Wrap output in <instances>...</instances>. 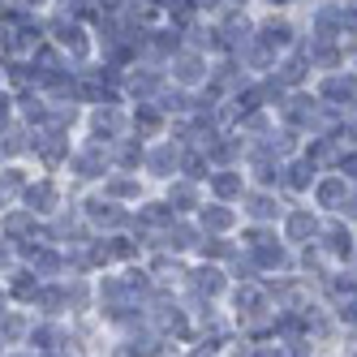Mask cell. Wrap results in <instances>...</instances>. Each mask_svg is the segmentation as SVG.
<instances>
[{
	"instance_id": "6da1fadb",
	"label": "cell",
	"mask_w": 357,
	"mask_h": 357,
	"mask_svg": "<svg viewBox=\"0 0 357 357\" xmlns=\"http://www.w3.org/2000/svg\"><path fill=\"white\" fill-rule=\"evenodd\" d=\"M43 39L52 43V47H61L73 69H82V65L95 61V31H91V22L86 17H73L61 5L43 9Z\"/></svg>"
},
{
	"instance_id": "7a4b0ae2",
	"label": "cell",
	"mask_w": 357,
	"mask_h": 357,
	"mask_svg": "<svg viewBox=\"0 0 357 357\" xmlns=\"http://www.w3.org/2000/svg\"><path fill=\"white\" fill-rule=\"evenodd\" d=\"M112 172V155H108V146H95V142H78L69 151V160H65V168H61V176H65V185L69 190H95L104 176Z\"/></svg>"
},
{
	"instance_id": "3957f363",
	"label": "cell",
	"mask_w": 357,
	"mask_h": 357,
	"mask_svg": "<svg viewBox=\"0 0 357 357\" xmlns=\"http://www.w3.org/2000/svg\"><path fill=\"white\" fill-rule=\"evenodd\" d=\"M69 202H73V190L65 185V176L35 168V176H31V185H26V194H22L17 207H26L35 220H52L61 207H69Z\"/></svg>"
},
{
	"instance_id": "277c9868",
	"label": "cell",
	"mask_w": 357,
	"mask_h": 357,
	"mask_svg": "<svg viewBox=\"0 0 357 357\" xmlns=\"http://www.w3.org/2000/svg\"><path fill=\"white\" fill-rule=\"evenodd\" d=\"M73 202H78V211H82V220H86V228L95 237L125 233L130 220H134V207H121V202H112L108 194H99V190H82Z\"/></svg>"
},
{
	"instance_id": "5b68a950",
	"label": "cell",
	"mask_w": 357,
	"mask_h": 357,
	"mask_svg": "<svg viewBox=\"0 0 357 357\" xmlns=\"http://www.w3.org/2000/svg\"><path fill=\"white\" fill-rule=\"evenodd\" d=\"M259 47H267V52L284 56L293 52V47L301 43V22L293 13H275V9H263L259 17H254V35H250Z\"/></svg>"
},
{
	"instance_id": "8992f818",
	"label": "cell",
	"mask_w": 357,
	"mask_h": 357,
	"mask_svg": "<svg viewBox=\"0 0 357 357\" xmlns=\"http://www.w3.org/2000/svg\"><path fill=\"white\" fill-rule=\"evenodd\" d=\"M164 86H168V69H164V65H146V61H134L130 69H125L121 95H125V104H155Z\"/></svg>"
},
{
	"instance_id": "52a82bcc",
	"label": "cell",
	"mask_w": 357,
	"mask_h": 357,
	"mask_svg": "<svg viewBox=\"0 0 357 357\" xmlns=\"http://www.w3.org/2000/svg\"><path fill=\"white\" fill-rule=\"evenodd\" d=\"M164 69H168V82H172V86H181V91H202V86H207V78H211V56L185 43Z\"/></svg>"
},
{
	"instance_id": "ba28073f",
	"label": "cell",
	"mask_w": 357,
	"mask_h": 357,
	"mask_svg": "<svg viewBox=\"0 0 357 357\" xmlns=\"http://www.w3.org/2000/svg\"><path fill=\"white\" fill-rule=\"evenodd\" d=\"M310 91L323 99V104L349 112V108L357 104V73H353L349 65H344V69H331V73H319V78L310 82Z\"/></svg>"
},
{
	"instance_id": "9c48e42d",
	"label": "cell",
	"mask_w": 357,
	"mask_h": 357,
	"mask_svg": "<svg viewBox=\"0 0 357 357\" xmlns=\"http://www.w3.org/2000/svg\"><path fill=\"white\" fill-rule=\"evenodd\" d=\"M319 233H323V215L314 207H284V215H280V237L293 250L319 241Z\"/></svg>"
},
{
	"instance_id": "30bf717a",
	"label": "cell",
	"mask_w": 357,
	"mask_h": 357,
	"mask_svg": "<svg viewBox=\"0 0 357 357\" xmlns=\"http://www.w3.org/2000/svg\"><path fill=\"white\" fill-rule=\"evenodd\" d=\"M194 224H198V233H202V237H233L237 228H241V211H237V207H228V202L207 198V202H202V207L194 211Z\"/></svg>"
},
{
	"instance_id": "8fae6325",
	"label": "cell",
	"mask_w": 357,
	"mask_h": 357,
	"mask_svg": "<svg viewBox=\"0 0 357 357\" xmlns=\"http://www.w3.org/2000/svg\"><path fill=\"white\" fill-rule=\"evenodd\" d=\"M176 172H181V142H172V138H155V142H146L142 176H155V181H172Z\"/></svg>"
},
{
	"instance_id": "7c38bea8",
	"label": "cell",
	"mask_w": 357,
	"mask_h": 357,
	"mask_svg": "<svg viewBox=\"0 0 357 357\" xmlns=\"http://www.w3.org/2000/svg\"><path fill=\"white\" fill-rule=\"evenodd\" d=\"M237 211H241L245 224H271V228L280 224V215H284V207H280L275 190H259V185H250V190L241 194Z\"/></svg>"
},
{
	"instance_id": "4fadbf2b",
	"label": "cell",
	"mask_w": 357,
	"mask_h": 357,
	"mask_svg": "<svg viewBox=\"0 0 357 357\" xmlns=\"http://www.w3.org/2000/svg\"><path fill=\"white\" fill-rule=\"evenodd\" d=\"M301 35L344 39V22H340V5H336V0H314V5H305V26H301Z\"/></svg>"
},
{
	"instance_id": "5bb4252c",
	"label": "cell",
	"mask_w": 357,
	"mask_h": 357,
	"mask_svg": "<svg viewBox=\"0 0 357 357\" xmlns=\"http://www.w3.org/2000/svg\"><path fill=\"white\" fill-rule=\"evenodd\" d=\"M353 194V181H344L340 172H319V181L310 190V202H314V211H327V215H340L344 211V202Z\"/></svg>"
},
{
	"instance_id": "9a60e30c",
	"label": "cell",
	"mask_w": 357,
	"mask_h": 357,
	"mask_svg": "<svg viewBox=\"0 0 357 357\" xmlns=\"http://www.w3.org/2000/svg\"><path fill=\"white\" fill-rule=\"evenodd\" d=\"M95 190H99V194H108L112 202H121V207H138V202L146 198L142 172H121V168H112V172H108Z\"/></svg>"
},
{
	"instance_id": "2e32d148",
	"label": "cell",
	"mask_w": 357,
	"mask_h": 357,
	"mask_svg": "<svg viewBox=\"0 0 357 357\" xmlns=\"http://www.w3.org/2000/svg\"><path fill=\"white\" fill-rule=\"evenodd\" d=\"M202 185H207V198L228 202V207H237L241 194L250 190V181H245V172H241V168H211V176H207Z\"/></svg>"
},
{
	"instance_id": "e0dca14e",
	"label": "cell",
	"mask_w": 357,
	"mask_h": 357,
	"mask_svg": "<svg viewBox=\"0 0 357 357\" xmlns=\"http://www.w3.org/2000/svg\"><path fill=\"white\" fill-rule=\"evenodd\" d=\"M31 176H35V164H31V160H22V164H0V211L17 207L22 194H26V185H31Z\"/></svg>"
},
{
	"instance_id": "ac0fdd59",
	"label": "cell",
	"mask_w": 357,
	"mask_h": 357,
	"mask_svg": "<svg viewBox=\"0 0 357 357\" xmlns=\"http://www.w3.org/2000/svg\"><path fill=\"white\" fill-rule=\"evenodd\" d=\"M130 134L142 142H155L168 138V116L160 104H130Z\"/></svg>"
},
{
	"instance_id": "d6986e66",
	"label": "cell",
	"mask_w": 357,
	"mask_h": 357,
	"mask_svg": "<svg viewBox=\"0 0 357 357\" xmlns=\"http://www.w3.org/2000/svg\"><path fill=\"white\" fill-rule=\"evenodd\" d=\"M0 237L13 245L35 241V237H43V220H35L26 207H9V211H0Z\"/></svg>"
},
{
	"instance_id": "ffe728a7",
	"label": "cell",
	"mask_w": 357,
	"mask_h": 357,
	"mask_svg": "<svg viewBox=\"0 0 357 357\" xmlns=\"http://www.w3.org/2000/svg\"><path fill=\"white\" fill-rule=\"evenodd\" d=\"M31 327H35V314L26 305H9V310L0 314V349H26Z\"/></svg>"
},
{
	"instance_id": "44dd1931",
	"label": "cell",
	"mask_w": 357,
	"mask_h": 357,
	"mask_svg": "<svg viewBox=\"0 0 357 357\" xmlns=\"http://www.w3.org/2000/svg\"><path fill=\"white\" fill-rule=\"evenodd\" d=\"M164 202H168L176 215H194L207 198H202V185L198 181H190V176H172V181L164 185Z\"/></svg>"
},
{
	"instance_id": "7402d4cb",
	"label": "cell",
	"mask_w": 357,
	"mask_h": 357,
	"mask_svg": "<svg viewBox=\"0 0 357 357\" xmlns=\"http://www.w3.org/2000/svg\"><path fill=\"white\" fill-rule=\"evenodd\" d=\"M314 181H319V168L305 160V155H293V160H284V176H280V190H289V194H310L314 190Z\"/></svg>"
},
{
	"instance_id": "603a6c76",
	"label": "cell",
	"mask_w": 357,
	"mask_h": 357,
	"mask_svg": "<svg viewBox=\"0 0 357 357\" xmlns=\"http://www.w3.org/2000/svg\"><path fill=\"white\" fill-rule=\"evenodd\" d=\"M22 160H31V130L13 121L0 130V164H22Z\"/></svg>"
},
{
	"instance_id": "cb8c5ba5",
	"label": "cell",
	"mask_w": 357,
	"mask_h": 357,
	"mask_svg": "<svg viewBox=\"0 0 357 357\" xmlns=\"http://www.w3.org/2000/svg\"><path fill=\"white\" fill-rule=\"evenodd\" d=\"M95 17H125V9H130V0H91ZM91 17V22H95Z\"/></svg>"
},
{
	"instance_id": "d4e9b609",
	"label": "cell",
	"mask_w": 357,
	"mask_h": 357,
	"mask_svg": "<svg viewBox=\"0 0 357 357\" xmlns=\"http://www.w3.org/2000/svg\"><path fill=\"white\" fill-rule=\"evenodd\" d=\"M13 121H17V99H13V91H0V130Z\"/></svg>"
},
{
	"instance_id": "484cf974",
	"label": "cell",
	"mask_w": 357,
	"mask_h": 357,
	"mask_svg": "<svg viewBox=\"0 0 357 357\" xmlns=\"http://www.w3.org/2000/svg\"><path fill=\"white\" fill-rule=\"evenodd\" d=\"M0 357H35L31 349H0Z\"/></svg>"
},
{
	"instance_id": "4316f807",
	"label": "cell",
	"mask_w": 357,
	"mask_h": 357,
	"mask_svg": "<svg viewBox=\"0 0 357 357\" xmlns=\"http://www.w3.org/2000/svg\"><path fill=\"white\" fill-rule=\"evenodd\" d=\"M0 91H9V86H5V61H0Z\"/></svg>"
},
{
	"instance_id": "83f0119b",
	"label": "cell",
	"mask_w": 357,
	"mask_h": 357,
	"mask_svg": "<svg viewBox=\"0 0 357 357\" xmlns=\"http://www.w3.org/2000/svg\"><path fill=\"white\" fill-rule=\"evenodd\" d=\"M349 357H357V353H349Z\"/></svg>"
},
{
	"instance_id": "f1b7e54d",
	"label": "cell",
	"mask_w": 357,
	"mask_h": 357,
	"mask_svg": "<svg viewBox=\"0 0 357 357\" xmlns=\"http://www.w3.org/2000/svg\"><path fill=\"white\" fill-rule=\"evenodd\" d=\"M0 5H5V0H0Z\"/></svg>"
}]
</instances>
